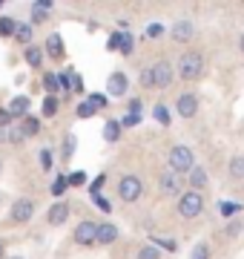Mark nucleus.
<instances>
[{
  "instance_id": "1",
  "label": "nucleus",
  "mask_w": 244,
  "mask_h": 259,
  "mask_svg": "<svg viewBox=\"0 0 244 259\" xmlns=\"http://www.w3.org/2000/svg\"><path fill=\"white\" fill-rule=\"evenodd\" d=\"M207 64H204V55L201 52H184L178 58V75L181 81H198L204 75Z\"/></svg>"
},
{
  "instance_id": "2",
  "label": "nucleus",
  "mask_w": 244,
  "mask_h": 259,
  "mask_svg": "<svg viewBox=\"0 0 244 259\" xmlns=\"http://www.w3.org/2000/svg\"><path fill=\"white\" fill-rule=\"evenodd\" d=\"M169 170L175 173V176H184L190 173L193 167H196V156H193V150L184 147V144H175V147L169 150Z\"/></svg>"
},
{
  "instance_id": "3",
  "label": "nucleus",
  "mask_w": 244,
  "mask_h": 259,
  "mask_svg": "<svg viewBox=\"0 0 244 259\" xmlns=\"http://www.w3.org/2000/svg\"><path fill=\"white\" fill-rule=\"evenodd\" d=\"M181 219H196L198 213L204 210V196L196 193V190H187L184 196H178V204H175Z\"/></svg>"
},
{
  "instance_id": "4",
  "label": "nucleus",
  "mask_w": 244,
  "mask_h": 259,
  "mask_svg": "<svg viewBox=\"0 0 244 259\" xmlns=\"http://www.w3.org/2000/svg\"><path fill=\"white\" fill-rule=\"evenodd\" d=\"M144 193V182L138 176H121V182H118V196H121L124 202H138Z\"/></svg>"
},
{
  "instance_id": "5",
  "label": "nucleus",
  "mask_w": 244,
  "mask_h": 259,
  "mask_svg": "<svg viewBox=\"0 0 244 259\" xmlns=\"http://www.w3.org/2000/svg\"><path fill=\"white\" fill-rule=\"evenodd\" d=\"M150 72H152V87H158V90H167L172 83V64H167V61L152 64Z\"/></svg>"
},
{
  "instance_id": "6",
  "label": "nucleus",
  "mask_w": 244,
  "mask_h": 259,
  "mask_svg": "<svg viewBox=\"0 0 244 259\" xmlns=\"http://www.w3.org/2000/svg\"><path fill=\"white\" fill-rule=\"evenodd\" d=\"M175 112H178L181 118H196V115H198V98L193 93L178 95V101H175Z\"/></svg>"
},
{
  "instance_id": "7",
  "label": "nucleus",
  "mask_w": 244,
  "mask_h": 259,
  "mask_svg": "<svg viewBox=\"0 0 244 259\" xmlns=\"http://www.w3.org/2000/svg\"><path fill=\"white\" fill-rule=\"evenodd\" d=\"M32 213H35V202L32 199H18V202L12 204V222L23 225L32 219Z\"/></svg>"
},
{
  "instance_id": "8",
  "label": "nucleus",
  "mask_w": 244,
  "mask_h": 259,
  "mask_svg": "<svg viewBox=\"0 0 244 259\" xmlns=\"http://www.w3.org/2000/svg\"><path fill=\"white\" fill-rule=\"evenodd\" d=\"M158 190L164 196H178L181 193V182H178V176L172 173V170H164L158 176Z\"/></svg>"
},
{
  "instance_id": "9",
  "label": "nucleus",
  "mask_w": 244,
  "mask_h": 259,
  "mask_svg": "<svg viewBox=\"0 0 244 259\" xmlns=\"http://www.w3.org/2000/svg\"><path fill=\"white\" fill-rule=\"evenodd\" d=\"M95 233H98V222L84 219V222L75 228V242L78 245H95Z\"/></svg>"
},
{
  "instance_id": "10",
  "label": "nucleus",
  "mask_w": 244,
  "mask_h": 259,
  "mask_svg": "<svg viewBox=\"0 0 244 259\" xmlns=\"http://www.w3.org/2000/svg\"><path fill=\"white\" fill-rule=\"evenodd\" d=\"M130 90V81H127V75L124 72H112L109 75V81H106V93L115 95V98H124Z\"/></svg>"
},
{
  "instance_id": "11",
  "label": "nucleus",
  "mask_w": 244,
  "mask_h": 259,
  "mask_svg": "<svg viewBox=\"0 0 244 259\" xmlns=\"http://www.w3.org/2000/svg\"><path fill=\"white\" fill-rule=\"evenodd\" d=\"M115 239H118V228H115L112 222L98 225V233H95V242H98V245H112Z\"/></svg>"
},
{
  "instance_id": "12",
  "label": "nucleus",
  "mask_w": 244,
  "mask_h": 259,
  "mask_svg": "<svg viewBox=\"0 0 244 259\" xmlns=\"http://www.w3.org/2000/svg\"><path fill=\"white\" fill-rule=\"evenodd\" d=\"M190 185H193V190H196V193H201V190L210 185V176H207L204 167H198V164H196L193 170H190Z\"/></svg>"
},
{
  "instance_id": "13",
  "label": "nucleus",
  "mask_w": 244,
  "mask_h": 259,
  "mask_svg": "<svg viewBox=\"0 0 244 259\" xmlns=\"http://www.w3.org/2000/svg\"><path fill=\"white\" fill-rule=\"evenodd\" d=\"M193 37V20H175V26H172V40H178V44H184V40H190Z\"/></svg>"
},
{
  "instance_id": "14",
  "label": "nucleus",
  "mask_w": 244,
  "mask_h": 259,
  "mask_svg": "<svg viewBox=\"0 0 244 259\" xmlns=\"http://www.w3.org/2000/svg\"><path fill=\"white\" fill-rule=\"evenodd\" d=\"M69 219V202H57L49 210V225H64Z\"/></svg>"
},
{
  "instance_id": "15",
  "label": "nucleus",
  "mask_w": 244,
  "mask_h": 259,
  "mask_svg": "<svg viewBox=\"0 0 244 259\" xmlns=\"http://www.w3.org/2000/svg\"><path fill=\"white\" fill-rule=\"evenodd\" d=\"M227 176H230V182H241L244 179V156L230 158V164H227Z\"/></svg>"
},
{
  "instance_id": "16",
  "label": "nucleus",
  "mask_w": 244,
  "mask_h": 259,
  "mask_svg": "<svg viewBox=\"0 0 244 259\" xmlns=\"http://www.w3.org/2000/svg\"><path fill=\"white\" fill-rule=\"evenodd\" d=\"M26 110H29V98H26V95H18V98H12V107L6 112H9L12 118H23Z\"/></svg>"
},
{
  "instance_id": "17",
  "label": "nucleus",
  "mask_w": 244,
  "mask_h": 259,
  "mask_svg": "<svg viewBox=\"0 0 244 259\" xmlns=\"http://www.w3.org/2000/svg\"><path fill=\"white\" fill-rule=\"evenodd\" d=\"M46 52L52 58H64V37L60 35H49L46 37Z\"/></svg>"
},
{
  "instance_id": "18",
  "label": "nucleus",
  "mask_w": 244,
  "mask_h": 259,
  "mask_svg": "<svg viewBox=\"0 0 244 259\" xmlns=\"http://www.w3.org/2000/svg\"><path fill=\"white\" fill-rule=\"evenodd\" d=\"M103 139L109 141V144L118 141L121 139V124H118V121H106V127H103Z\"/></svg>"
},
{
  "instance_id": "19",
  "label": "nucleus",
  "mask_w": 244,
  "mask_h": 259,
  "mask_svg": "<svg viewBox=\"0 0 244 259\" xmlns=\"http://www.w3.org/2000/svg\"><path fill=\"white\" fill-rule=\"evenodd\" d=\"M210 256H213V248L207 242H198L196 248H193V253H190V259H210Z\"/></svg>"
},
{
  "instance_id": "20",
  "label": "nucleus",
  "mask_w": 244,
  "mask_h": 259,
  "mask_svg": "<svg viewBox=\"0 0 244 259\" xmlns=\"http://www.w3.org/2000/svg\"><path fill=\"white\" fill-rule=\"evenodd\" d=\"M40 61H43V52H40L38 47H26V64L29 66H40Z\"/></svg>"
},
{
  "instance_id": "21",
  "label": "nucleus",
  "mask_w": 244,
  "mask_h": 259,
  "mask_svg": "<svg viewBox=\"0 0 244 259\" xmlns=\"http://www.w3.org/2000/svg\"><path fill=\"white\" fill-rule=\"evenodd\" d=\"M40 130V121L38 118H23V130H20V136H38Z\"/></svg>"
},
{
  "instance_id": "22",
  "label": "nucleus",
  "mask_w": 244,
  "mask_h": 259,
  "mask_svg": "<svg viewBox=\"0 0 244 259\" xmlns=\"http://www.w3.org/2000/svg\"><path fill=\"white\" fill-rule=\"evenodd\" d=\"M138 259H161V250L155 248V245H144V248L138 250Z\"/></svg>"
},
{
  "instance_id": "23",
  "label": "nucleus",
  "mask_w": 244,
  "mask_h": 259,
  "mask_svg": "<svg viewBox=\"0 0 244 259\" xmlns=\"http://www.w3.org/2000/svg\"><path fill=\"white\" fill-rule=\"evenodd\" d=\"M43 87H46V93H49V95H55L57 90H60V81H57V75L49 72L46 78H43Z\"/></svg>"
},
{
  "instance_id": "24",
  "label": "nucleus",
  "mask_w": 244,
  "mask_h": 259,
  "mask_svg": "<svg viewBox=\"0 0 244 259\" xmlns=\"http://www.w3.org/2000/svg\"><path fill=\"white\" fill-rule=\"evenodd\" d=\"M152 115H155V121H161L164 127L169 124V110L164 107V104H155V110H152Z\"/></svg>"
},
{
  "instance_id": "25",
  "label": "nucleus",
  "mask_w": 244,
  "mask_h": 259,
  "mask_svg": "<svg viewBox=\"0 0 244 259\" xmlns=\"http://www.w3.org/2000/svg\"><path fill=\"white\" fill-rule=\"evenodd\" d=\"M43 115H46V118L57 115V98H55V95H49L46 101H43Z\"/></svg>"
},
{
  "instance_id": "26",
  "label": "nucleus",
  "mask_w": 244,
  "mask_h": 259,
  "mask_svg": "<svg viewBox=\"0 0 244 259\" xmlns=\"http://www.w3.org/2000/svg\"><path fill=\"white\" fill-rule=\"evenodd\" d=\"M15 29H18V23H15L12 18H0V35H3V37H6V35H12Z\"/></svg>"
},
{
  "instance_id": "27",
  "label": "nucleus",
  "mask_w": 244,
  "mask_h": 259,
  "mask_svg": "<svg viewBox=\"0 0 244 259\" xmlns=\"http://www.w3.org/2000/svg\"><path fill=\"white\" fill-rule=\"evenodd\" d=\"M95 112H98V110H95V107H92V104H89V101L78 104V118H92Z\"/></svg>"
},
{
  "instance_id": "28",
  "label": "nucleus",
  "mask_w": 244,
  "mask_h": 259,
  "mask_svg": "<svg viewBox=\"0 0 244 259\" xmlns=\"http://www.w3.org/2000/svg\"><path fill=\"white\" fill-rule=\"evenodd\" d=\"M72 153H75V136H66V141H64V161H69Z\"/></svg>"
},
{
  "instance_id": "29",
  "label": "nucleus",
  "mask_w": 244,
  "mask_h": 259,
  "mask_svg": "<svg viewBox=\"0 0 244 259\" xmlns=\"http://www.w3.org/2000/svg\"><path fill=\"white\" fill-rule=\"evenodd\" d=\"M15 35H18L20 44H29V40H32V29H29V26H18V29H15Z\"/></svg>"
},
{
  "instance_id": "30",
  "label": "nucleus",
  "mask_w": 244,
  "mask_h": 259,
  "mask_svg": "<svg viewBox=\"0 0 244 259\" xmlns=\"http://www.w3.org/2000/svg\"><path fill=\"white\" fill-rule=\"evenodd\" d=\"M241 228H244L241 222H235V219H230V222H227V228H224V233H227V236H238V233H241Z\"/></svg>"
},
{
  "instance_id": "31",
  "label": "nucleus",
  "mask_w": 244,
  "mask_h": 259,
  "mask_svg": "<svg viewBox=\"0 0 244 259\" xmlns=\"http://www.w3.org/2000/svg\"><path fill=\"white\" fill-rule=\"evenodd\" d=\"M235 210H238V204H235V202H221V216H227V219H230Z\"/></svg>"
},
{
  "instance_id": "32",
  "label": "nucleus",
  "mask_w": 244,
  "mask_h": 259,
  "mask_svg": "<svg viewBox=\"0 0 244 259\" xmlns=\"http://www.w3.org/2000/svg\"><path fill=\"white\" fill-rule=\"evenodd\" d=\"M84 182H86V176H84V173H72V176L66 179V185H72V187H81Z\"/></svg>"
},
{
  "instance_id": "33",
  "label": "nucleus",
  "mask_w": 244,
  "mask_h": 259,
  "mask_svg": "<svg viewBox=\"0 0 244 259\" xmlns=\"http://www.w3.org/2000/svg\"><path fill=\"white\" fill-rule=\"evenodd\" d=\"M132 44H135V40H132L130 35H124V40H121V52L124 55H132Z\"/></svg>"
},
{
  "instance_id": "34",
  "label": "nucleus",
  "mask_w": 244,
  "mask_h": 259,
  "mask_svg": "<svg viewBox=\"0 0 244 259\" xmlns=\"http://www.w3.org/2000/svg\"><path fill=\"white\" fill-rule=\"evenodd\" d=\"M66 187H69V185H66V179H57L55 185H52V193H55V196H64Z\"/></svg>"
},
{
  "instance_id": "35",
  "label": "nucleus",
  "mask_w": 244,
  "mask_h": 259,
  "mask_svg": "<svg viewBox=\"0 0 244 259\" xmlns=\"http://www.w3.org/2000/svg\"><path fill=\"white\" fill-rule=\"evenodd\" d=\"M40 167H43V170H49V167H52V153H49V150H43V153H40Z\"/></svg>"
},
{
  "instance_id": "36",
  "label": "nucleus",
  "mask_w": 244,
  "mask_h": 259,
  "mask_svg": "<svg viewBox=\"0 0 244 259\" xmlns=\"http://www.w3.org/2000/svg\"><path fill=\"white\" fill-rule=\"evenodd\" d=\"M141 83L147 87V90H152V72H150V66H147V69L141 72Z\"/></svg>"
},
{
  "instance_id": "37",
  "label": "nucleus",
  "mask_w": 244,
  "mask_h": 259,
  "mask_svg": "<svg viewBox=\"0 0 244 259\" xmlns=\"http://www.w3.org/2000/svg\"><path fill=\"white\" fill-rule=\"evenodd\" d=\"M95 204H98V207H101L103 213H109V210H112V204L106 202V199H103V196H95Z\"/></svg>"
},
{
  "instance_id": "38",
  "label": "nucleus",
  "mask_w": 244,
  "mask_h": 259,
  "mask_svg": "<svg viewBox=\"0 0 244 259\" xmlns=\"http://www.w3.org/2000/svg\"><path fill=\"white\" fill-rule=\"evenodd\" d=\"M89 104H92L95 110H101V107H106V98H103V95H92V98H89Z\"/></svg>"
},
{
  "instance_id": "39",
  "label": "nucleus",
  "mask_w": 244,
  "mask_h": 259,
  "mask_svg": "<svg viewBox=\"0 0 244 259\" xmlns=\"http://www.w3.org/2000/svg\"><path fill=\"white\" fill-rule=\"evenodd\" d=\"M147 35H150V37H158V35H164V26H158V23H152V26L147 29Z\"/></svg>"
},
{
  "instance_id": "40",
  "label": "nucleus",
  "mask_w": 244,
  "mask_h": 259,
  "mask_svg": "<svg viewBox=\"0 0 244 259\" xmlns=\"http://www.w3.org/2000/svg\"><path fill=\"white\" fill-rule=\"evenodd\" d=\"M130 112L132 115H141V101H138V98H132L130 101Z\"/></svg>"
},
{
  "instance_id": "41",
  "label": "nucleus",
  "mask_w": 244,
  "mask_h": 259,
  "mask_svg": "<svg viewBox=\"0 0 244 259\" xmlns=\"http://www.w3.org/2000/svg\"><path fill=\"white\" fill-rule=\"evenodd\" d=\"M141 121V115H127V118L121 121V127H132V124H138Z\"/></svg>"
},
{
  "instance_id": "42",
  "label": "nucleus",
  "mask_w": 244,
  "mask_h": 259,
  "mask_svg": "<svg viewBox=\"0 0 244 259\" xmlns=\"http://www.w3.org/2000/svg\"><path fill=\"white\" fill-rule=\"evenodd\" d=\"M121 40H124V35H112L109 37V49H121Z\"/></svg>"
},
{
  "instance_id": "43",
  "label": "nucleus",
  "mask_w": 244,
  "mask_h": 259,
  "mask_svg": "<svg viewBox=\"0 0 244 259\" xmlns=\"http://www.w3.org/2000/svg\"><path fill=\"white\" fill-rule=\"evenodd\" d=\"M155 242H158L161 248H167V250H175V248H178V245H175L172 239H155Z\"/></svg>"
},
{
  "instance_id": "44",
  "label": "nucleus",
  "mask_w": 244,
  "mask_h": 259,
  "mask_svg": "<svg viewBox=\"0 0 244 259\" xmlns=\"http://www.w3.org/2000/svg\"><path fill=\"white\" fill-rule=\"evenodd\" d=\"M103 182H106L103 176H98V179H95V185H92V193H98V190H101V185H103Z\"/></svg>"
},
{
  "instance_id": "45",
  "label": "nucleus",
  "mask_w": 244,
  "mask_h": 259,
  "mask_svg": "<svg viewBox=\"0 0 244 259\" xmlns=\"http://www.w3.org/2000/svg\"><path fill=\"white\" fill-rule=\"evenodd\" d=\"M9 121H12V115L6 110H0V124H9Z\"/></svg>"
},
{
  "instance_id": "46",
  "label": "nucleus",
  "mask_w": 244,
  "mask_h": 259,
  "mask_svg": "<svg viewBox=\"0 0 244 259\" xmlns=\"http://www.w3.org/2000/svg\"><path fill=\"white\" fill-rule=\"evenodd\" d=\"M238 47H241V52H244V35H241V40H238Z\"/></svg>"
},
{
  "instance_id": "47",
  "label": "nucleus",
  "mask_w": 244,
  "mask_h": 259,
  "mask_svg": "<svg viewBox=\"0 0 244 259\" xmlns=\"http://www.w3.org/2000/svg\"><path fill=\"white\" fill-rule=\"evenodd\" d=\"M3 250H6V248H3V242H0V256H3Z\"/></svg>"
},
{
  "instance_id": "48",
  "label": "nucleus",
  "mask_w": 244,
  "mask_h": 259,
  "mask_svg": "<svg viewBox=\"0 0 244 259\" xmlns=\"http://www.w3.org/2000/svg\"><path fill=\"white\" fill-rule=\"evenodd\" d=\"M12 259H20V256H12Z\"/></svg>"
}]
</instances>
